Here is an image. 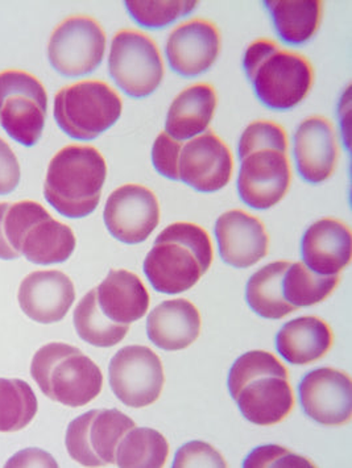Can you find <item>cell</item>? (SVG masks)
Returning a JSON list of instances; mask_svg holds the SVG:
<instances>
[{"label": "cell", "instance_id": "6da1fadb", "mask_svg": "<svg viewBox=\"0 0 352 468\" xmlns=\"http://www.w3.org/2000/svg\"><path fill=\"white\" fill-rule=\"evenodd\" d=\"M238 151V193L241 201L261 211L280 204L292 183L284 128L274 122H252L241 133Z\"/></svg>", "mask_w": 352, "mask_h": 468}, {"label": "cell", "instance_id": "7a4b0ae2", "mask_svg": "<svg viewBox=\"0 0 352 468\" xmlns=\"http://www.w3.org/2000/svg\"><path fill=\"white\" fill-rule=\"evenodd\" d=\"M228 384L239 410L255 425H276L293 410L288 369L268 351H249L239 356L229 369Z\"/></svg>", "mask_w": 352, "mask_h": 468}, {"label": "cell", "instance_id": "3957f363", "mask_svg": "<svg viewBox=\"0 0 352 468\" xmlns=\"http://www.w3.org/2000/svg\"><path fill=\"white\" fill-rule=\"evenodd\" d=\"M213 259V244L205 229L194 223L176 222L160 232L143 270L155 291L180 294L202 279Z\"/></svg>", "mask_w": 352, "mask_h": 468}, {"label": "cell", "instance_id": "277c9868", "mask_svg": "<svg viewBox=\"0 0 352 468\" xmlns=\"http://www.w3.org/2000/svg\"><path fill=\"white\" fill-rule=\"evenodd\" d=\"M243 69L259 102L273 112H288L298 106L315 80L309 59L283 49L270 38L250 44L244 52Z\"/></svg>", "mask_w": 352, "mask_h": 468}, {"label": "cell", "instance_id": "5b68a950", "mask_svg": "<svg viewBox=\"0 0 352 468\" xmlns=\"http://www.w3.org/2000/svg\"><path fill=\"white\" fill-rule=\"evenodd\" d=\"M106 177V160L97 148L68 145L50 160L44 197L62 217L80 219L100 205Z\"/></svg>", "mask_w": 352, "mask_h": 468}, {"label": "cell", "instance_id": "8992f818", "mask_svg": "<svg viewBox=\"0 0 352 468\" xmlns=\"http://www.w3.org/2000/svg\"><path fill=\"white\" fill-rule=\"evenodd\" d=\"M2 229L12 251L37 265L65 263L77 246L73 229L35 201L5 202Z\"/></svg>", "mask_w": 352, "mask_h": 468}, {"label": "cell", "instance_id": "52a82bcc", "mask_svg": "<svg viewBox=\"0 0 352 468\" xmlns=\"http://www.w3.org/2000/svg\"><path fill=\"white\" fill-rule=\"evenodd\" d=\"M31 375L47 398L65 407H85L103 388L100 367L80 348L67 343L43 346L32 359Z\"/></svg>", "mask_w": 352, "mask_h": 468}, {"label": "cell", "instance_id": "ba28073f", "mask_svg": "<svg viewBox=\"0 0 352 468\" xmlns=\"http://www.w3.org/2000/svg\"><path fill=\"white\" fill-rule=\"evenodd\" d=\"M123 102L103 80H80L56 94L53 116L59 130L74 140L91 142L121 119Z\"/></svg>", "mask_w": 352, "mask_h": 468}, {"label": "cell", "instance_id": "9c48e42d", "mask_svg": "<svg viewBox=\"0 0 352 468\" xmlns=\"http://www.w3.org/2000/svg\"><path fill=\"white\" fill-rule=\"evenodd\" d=\"M48 94L43 83L23 70L0 73V127L24 147H34L43 135Z\"/></svg>", "mask_w": 352, "mask_h": 468}, {"label": "cell", "instance_id": "30bf717a", "mask_svg": "<svg viewBox=\"0 0 352 468\" xmlns=\"http://www.w3.org/2000/svg\"><path fill=\"white\" fill-rule=\"evenodd\" d=\"M109 74L125 95L143 100L160 88L165 69L159 48L148 35L122 29L110 47Z\"/></svg>", "mask_w": 352, "mask_h": 468}, {"label": "cell", "instance_id": "8fae6325", "mask_svg": "<svg viewBox=\"0 0 352 468\" xmlns=\"http://www.w3.org/2000/svg\"><path fill=\"white\" fill-rule=\"evenodd\" d=\"M106 44V34L97 20L76 15L56 27L48 44V58L62 77L89 76L102 64Z\"/></svg>", "mask_w": 352, "mask_h": 468}, {"label": "cell", "instance_id": "7c38bea8", "mask_svg": "<svg viewBox=\"0 0 352 468\" xmlns=\"http://www.w3.org/2000/svg\"><path fill=\"white\" fill-rule=\"evenodd\" d=\"M133 428L135 422L123 411L89 410L69 423L65 445L70 458L82 466L115 464L119 442Z\"/></svg>", "mask_w": 352, "mask_h": 468}, {"label": "cell", "instance_id": "4fadbf2b", "mask_svg": "<svg viewBox=\"0 0 352 468\" xmlns=\"http://www.w3.org/2000/svg\"><path fill=\"white\" fill-rule=\"evenodd\" d=\"M109 381L122 404L136 410L149 407L159 400L163 392V362L145 346H127L110 362Z\"/></svg>", "mask_w": 352, "mask_h": 468}, {"label": "cell", "instance_id": "5bb4252c", "mask_svg": "<svg viewBox=\"0 0 352 468\" xmlns=\"http://www.w3.org/2000/svg\"><path fill=\"white\" fill-rule=\"evenodd\" d=\"M160 205L156 196L143 185L118 187L104 206V225L121 243L133 246L151 237L160 223Z\"/></svg>", "mask_w": 352, "mask_h": 468}, {"label": "cell", "instance_id": "9a60e30c", "mask_svg": "<svg viewBox=\"0 0 352 468\" xmlns=\"http://www.w3.org/2000/svg\"><path fill=\"white\" fill-rule=\"evenodd\" d=\"M234 159L225 142L211 131L182 145L178 157V181L198 193H217L228 186Z\"/></svg>", "mask_w": 352, "mask_h": 468}, {"label": "cell", "instance_id": "2e32d148", "mask_svg": "<svg viewBox=\"0 0 352 468\" xmlns=\"http://www.w3.org/2000/svg\"><path fill=\"white\" fill-rule=\"evenodd\" d=\"M298 398L304 411L313 421L324 426H342L351 421L352 381L339 369L322 367L307 372Z\"/></svg>", "mask_w": 352, "mask_h": 468}, {"label": "cell", "instance_id": "e0dca14e", "mask_svg": "<svg viewBox=\"0 0 352 468\" xmlns=\"http://www.w3.org/2000/svg\"><path fill=\"white\" fill-rule=\"evenodd\" d=\"M220 52V34L216 24L206 19L189 20L173 29L166 41L169 67L184 79L206 73Z\"/></svg>", "mask_w": 352, "mask_h": 468}, {"label": "cell", "instance_id": "ac0fdd59", "mask_svg": "<svg viewBox=\"0 0 352 468\" xmlns=\"http://www.w3.org/2000/svg\"><path fill=\"white\" fill-rule=\"evenodd\" d=\"M223 263L238 270L258 264L268 255L270 237L259 218L243 210L226 211L214 229Z\"/></svg>", "mask_w": 352, "mask_h": 468}, {"label": "cell", "instance_id": "d6986e66", "mask_svg": "<svg viewBox=\"0 0 352 468\" xmlns=\"http://www.w3.org/2000/svg\"><path fill=\"white\" fill-rule=\"evenodd\" d=\"M17 300L27 317L37 324H56L67 317L76 288L61 271H36L23 280Z\"/></svg>", "mask_w": 352, "mask_h": 468}, {"label": "cell", "instance_id": "ffe728a7", "mask_svg": "<svg viewBox=\"0 0 352 468\" xmlns=\"http://www.w3.org/2000/svg\"><path fill=\"white\" fill-rule=\"evenodd\" d=\"M294 160L298 175L306 183L329 180L338 161L336 131L329 119L310 116L294 133Z\"/></svg>", "mask_w": 352, "mask_h": 468}, {"label": "cell", "instance_id": "44dd1931", "mask_svg": "<svg viewBox=\"0 0 352 468\" xmlns=\"http://www.w3.org/2000/svg\"><path fill=\"white\" fill-rule=\"evenodd\" d=\"M301 255L303 263L313 272L339 274L351 263V229L334 218L317 220L304 234Z\"/></svg>", "mask_w": 352, "mask_h": 468}, {"label": "cell", "instance_id": "7402d4cb", "mask_svg": "<svg viewBox=\"0 0 352 468\" xmlns=\"http://www.w3.org/2000/svg\"><path fill=\"white\" fill-rule=\"evenodd\" d=\"M201 314L185 298L161 303L149 313V341L164 351H181L192 346L201 333Z\"/></svg>", "mask_w": 352, "mask_h": 468}, {"label": "cell", "instance_id": "603a6c76", "mask_svg": "<svg viewBox=\"0 0 352 468\" xmlns=\"http://www.w3.org/2000/svg\"><path fill=\"white\" fill-rule=\"evenodd\" d=\"M95 298L104 317L122 326H130L147 314L151 298L137 274L112 270L95 288Z\"/></svg>", "mask_w": 352, "mask_h": 468}, {"label": "cell", "instance_id": "cb8c5ba5", "mask_svg": "<svg viewBox=\"0 0 352 468\" xmlns=\"http://www.w3.org/2000/svg\"><path fill=\"white\" fill-rule=\"evenodd\" d=\"M218 104L214 86L196 83L173 100L165 122V133L177 142H189L205 133L213 121Z\"/></svg>", "mask_w": 352, "mask_h": 468}, {"label": "cell", "instance_id": "d4e9b609", "mask_svg": "<svg viewBox=\"0 0 352 468\" xmlns=\"http://www.w3.org/2000/svg\"><path fill=\"white\" fill-rule=\"evenodd\" d=\"M333 343V330L326 322L315 315L286 322L274 341L280 356L295 366L317 362L329 353Z\"/></svg>", "mask_w": 352, "mask_h": 468}, {"label": "cell", "instance_id": "484cf974", "mask_svg": "<svg viewBox=\"0 0 352 468\" xmlns=\"http://www.w3.org/2000/svg\"><path fill=\"white\" fill-rule=\"evenodd\" d=\"M274 31L288 46H304L317 34L322 19L318 0H265Z\"/></svg>", "mask_w": 352, "mask_h": 468}, {"label": "cell", "instance_id": "4316f807", "mask_svg": "<svg viewBox=\"0 0 352 468\" xmlns=\"http://www.w3.org/2000/svg\"><path fill=\"white\" fill-rule=\"evenodd\" d=\"M289 261H273L250 277L246 285V301L251 310L264 320H282L295 312L283 296V279Z\"/></svg>", "mask_w": 352, "mask_h": 468}, {"label": "cell", "instance_id": "83f0119b", "mask_svg": "<svg viewBox=\"0 0 352 468\" xmlns=\"http://www.w3.org/2000/svg\"><path fill=\"white\" fill-rule=\"evenodd\" d=\"M168 455V441L160 431L135 426L119 442L115 464L119 467H164Z\"/></svg>", "mask_w": 352, "mask_h": 468}, {"label": "cell", "instance_id": "f1b7e54d", "mask_svg": "<svg viewBox=\"0 0 352 468\" xmlns=\"http://www.w3.org/2000/svg\"><path fill=\"white\" fill-rule=\"evenodd\" d=\"M338 274L324 276L310 271L305 264L291 263L283 279V296L295 309L317 305L336 291Z\"/></svg>", "mask_w": 352, "mask_h": 468}, {"label": "cell", "instance_id": "f546056e", "mask_svg": "<svg viewBox=\"0 0 352 468\" xmlns=\"http://www.w3.org/2000/svg\"><path fill=\"white\" fill-rule=\"evenodd\" d=\"M73 318L80 338L94 347H114L130 332V326H122L104 317L95 298V289L80 301Z\"/></svg>", "mask_w": 352, "mask_h": 468}, {"label": "cell", "instance_id": "4dcf8cb0", "mask_svg": "<svg viewBox=\"0 0 352 468\" xmlns=\"http://www.w3.org/2000/svg\"><path fill=\"white\" fill-rule=\"evenodd\" d=\"M37 410V398L27 381L0 378V433L23 431Z\"/></svg>", "mask_w": 352, "mask_h": 468}, {"label": "cell", "instance_id": "1f68e13d", "mask_svg": "<svg viewBox=\"0 0 352 468\" xmlns=\"http://www.w3.org/2000/svg\"><path fill=\"white\" fill-rule=\"evenodd\" d=\"M128 15L143 28L161 29L187 16L196 10L198 2L176 0V2H143L127 0L124 2Z\"/></svg>", "mask_w": 352, "mask_h": 468}, {"label": "cell", "instance_id": "d6a6232c", "mask_svg": "<svg viewBox=\"0 0 352 468\" xmlns=\"http://www.w3.org/2000/svg\"><path fill=\"white\" fill-rule=\"evenodd\" d=\"M243 467H315V464L285 447L264 445L250 452L249 457L244 459Z\"/></svg>", "mask_w": 352, "mask_h": 468}, {"label": "cell", "instance_id": "836d02e7", "mask_svg": "<svg viewBox=\"0 0 352 468\" xmlns=\"http://www.w3.org/2000/svg\"><path fill=\"white\" fill-rule=\"evenodd\" d=\"M173 467H228V463L213 446L192 441L177 450Z\"/></svg>", "mask_w": 352, "mask_h": 468}, {"label": "cell", "instance_id": "e575fe53", "mask_svg": "<svg viewBox=\"0 0 352 468\" xmlns=\"http://www.w3.org/2000/svg\"><path fill=\"white\" fill-rule=\"evenodd\" d=\"M182 143L173 139L166 133H161L152 147V164L163 177L178 181V157Z\"/></svg>", "mask_w": 352, "mask_h": 468}, {"label": "cell", "instance_id": "d590c367", "mask_svg": "<svg viewBox=\"0 0 352 468\" xmlns=\"http://www.w3.org/2000/svg\"><path fill=\"white\" fill-rule=\"evenodd\" d=\"M20 164L10 145L0 137V196H7L20 183Z\"/></svg>", "mask_w": 352, "mask_h": 468}, {"label": "cell", "instance_id": "8d00e7d4", "mask_svg": "<svg viewBox=\"0 0 352 468\" xmlns=\"http://www.w3.org/2000/svg\"><path fill=\"white\" fill-rule=\"evenodd\" d=\"M7 466H50L58 467V462L46 452L37 449L24 450L8 462Z\"/></svg>", "mask_w": 352, "mask_h": 468}, {"label": "cell", "instance_id": "74e56055", "mask_svg": "<svg viewBox=\"0 0 352 468\" xmlns=\"http://www.w3.org/2000/svg\"><path fill=\"white\" fill-rule=\"evenodd\" d=\"M3 207H5V202H0V259L2 261H12V259H17L19 256L16 255L10 247L5 243V237H3L2 229V213Z\"/></svg>", "mask_w": 352, "mask_h": 468}]
</instances>
